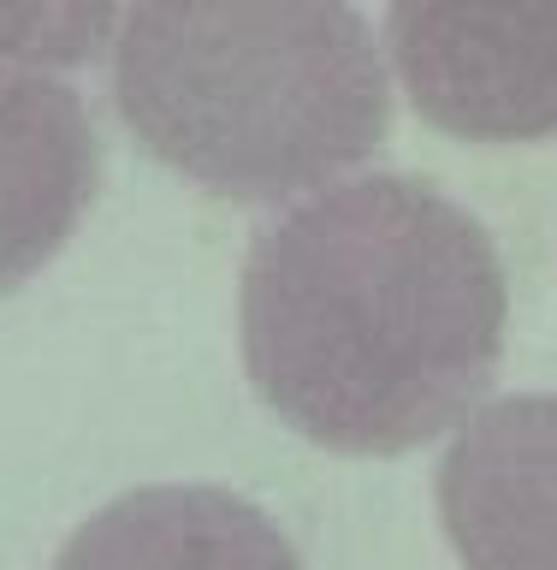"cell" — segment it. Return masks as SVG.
<instances>
[{
    "mask_svg": "<svg viewBox=\"0 0 557 570\" xmlns=\"http://www.w3.org/2000/svg\"><path fill=\"white\" fill-rule=\"evenodd\" d=\"M238 333L249 386L285 428L338 458H404L487 399L510 274L445 190L345 178L256 232Z\"/></svg>",
    "mask_w": 557,
    "mask_h": 570,
    "instance_id": "6da1fadb",
    "label": "cell"
},
{
    "mask_svg": "<svg viewBox=\"0 0 557 570\" xmlns=\"http://www.w3.org/2000/svg\"><path fill=\"white\" fill-rule=\"evenodd\" d=\"M113 101L160 167L226 203L327 190L391 131L356 0H125Z\"/></svg>",
    "mask_w": 557,
    "mask_h": 570,
    "instance_id": "7a4b0ae2",
    "label": "cell"
},
{
    "mask_svg": "<svg viewBox=\"0 0 557 570\" xmlns=\"http://www.w3.org/2000/svg\"><path fill=\"white\" fill-rule=\"evenodd\" d=\"M386 53L409 107L445 137H557V0H391Z\"/></svg>",
    "mask_w": 557,
    "mask_h": 570,
    "instance_id": "3957f363",
    "label": "cell"
},
{
    "mask_svg": "<svg viewBox=\"0 0 557 570\" xmlns=\"http://www.w3.org/2000/svg\"><path fill=\"white\" fill-rule=\"evenodd\" d=\"M439 523L469 570H557V392L493 399L457 428Z\"/></svg>",
    "mask_w": 557,
    "mask_h": 570,
    "instance_id": "277c9868",
    "label": "cell"
},
{
    "mask_svg": "<svg viewBox=\"0 0 557 570\" xmlns=\"http://www.w3.org/2000/svg\"><path fill=\"white\" fill-rule=\"evenodd\" d=\"M101 190V137L78 89L42 66H0V297L71 244Z\"/></svg>",
    "mask_w": 557,
    "mask_h": 570,
    "instance_id": "5b68a950",
    "label": "cell"
},
{
    "mask_svg": "<svg viewBox=\"0 0 557 570\" xmlns=\"http://www.w3.org/2000/svg\"><path fill=\"white\" fill-rule=\"evenodd\" d=\"M53 570H302L291 534L231 488H137L66 534Z\"/></svg>",
    "mask_w": 557,
    "mask_h": 570,
    "instance_id": "8992f818",
    "label": "cell"
},
{
    "mask_svg": "<svg viewBox=\"0 0 557 570\" xmlns=\"http://www.w3.org/2000/svg\"><path fill=\"white\" fill-rule=\"evenodd\" d=\"M119 12L125 0H0V66H83Z\"/></svg>",
    "mask_w": 557,
    "mask_h": 570,
    "instance_id": "52a82bcc",
    "label": "cell"
}]
</instances>
